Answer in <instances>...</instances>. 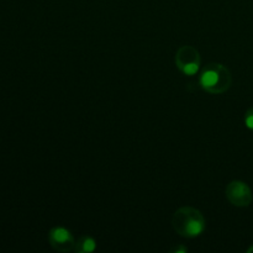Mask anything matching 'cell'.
Here are the masks:
<instances>
[{"instance_id":"cell-2","label":"cell","mask_w":253,"mask_h":253,"mask_svg":"<svg viewBox=\"0 0 253 253\" xmlns=\"http://www.w3.org/2000/svg\"><path fill=\"white\" fill-rule=\"evenodd\" d=\"M203 226L200 222L198 221H192L189 225H188V231L192 235H199L202 232Z\"/></svg>"},{"instance_id":"cell-6","label":"cell","mask_w":253,"mask_h":253,"mask_svg":"<svg viewBox=\"0 0 253 253\" xmlns=\"http://www.w3.org/2000/svg\"><path fill=\"white\" fill-rule=\"evenodd\" d=\"M246 125H247V127L251 128V130H253V113H251L249 116H247Z\"/></svg>"},{"instance_id":"cell-3","label":"cell","mask_w":253,"mask_h":253,"mask_svg":"<svg viewBox=\"0 0 253 253\" xmlns=\"http://www.w3.org/2000/svg\"><path fill=\"white\" fill-rule=\"evenodd\" d=\"M54 239L59 242H63L68 239V232L64 229H58L54 231Z\"/></svg>"},{"instance_id":"cell-5","label":"cell","mask_w":253,"mask_h":253,"mask_svg":"<svg viewBox=\"0 0 253 253\" xmlns=\"http://www.w3.org/2000/svg\"><path fill=\"white\" fill-rule=\"evenodd\" d=\"M94 249H95V244H94L93 240H86L85 244H84V250L88 252H91Z\"/></svg>"},{"instance_id":"cell-1","label":"cell","mask_w":253,"mask_h":253,"mask_svg":"<svg viewBox=\"0 0 253 253\" xmlns=\"http://www.w3.org/2000/svg\"><path fill=\"white\" fill-rule=\"evenodd\" d=\"M217 81H219V77H217V74L215 72H207L202 78L203 84L205 86L214 85V84L217 83Z\"/></svg>"},{"instance_id":"cell-4","label":"cell","mask_w":253,"mask_h":253,"mask_svg":"<svg viewBox=\"0 0 253 253\" xmlns=\"http://www.w3.org/2000/svg\"><path fill=\"white\" fill-rule=\"evenodd\" d=\"M184 71H185V73H187V74H194L195 72L198 71V66H197V64H194V63H190V64H188L187 67H185Z\"/></svg>"}]
</instances>
